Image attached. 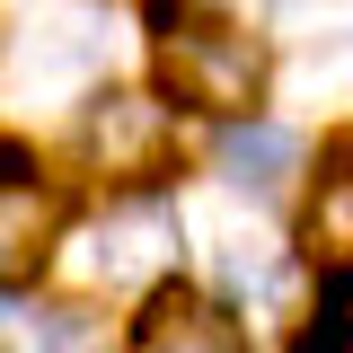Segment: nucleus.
<instances>
[{
	"instance_id": "1",
	"label": "nucleus",
	"mask_w": 353,
	"mask_h": 353,
	"mask_svg": "<svg viewBox=\"0 0 353 353\" xmlns=\"http://www.w3.org/2000/svg\"><path fill=\"white\" fill-rule=\"evenodd\" d=\"M150 71L159 97L176 115H203V124H239L265 115V88H274V44L248 18H221L203 0H150Z\"/></svg>"
},
{
	"instance_id": "2",
	"label": "nucleus",
	"mask_w": 353,
	"mask_h": 353,
	"mask_svg": "<svg viewBox=\"0 0 353 353\" xmlns=\"http://www.w3.org/2000/svg\"><path fill=\"white\" fill-rule=\"evenodd\" d=\"M176 248H185V212L168 194H106L62 230L53 274L71 283V301H150L176 283Z\"/></svg>"
},
{
	"instance_id": "3",
	"label": "nucleus",
	"mask_w": 353,
	"mask_h": 353,
	"mask_svg": "<svg viewBox=\"0 0 353 353\" xmlns=\"http://www.w3.org/2000/svg\"><path fill=\"white\" fill-rule=\"evenodd\" d=\"M185 115L150 80H97L71 115V168L97 185V194H159L176 176V150H185Z\"/></svg>"
},
{
	"instance_id": "4",
	"label": "nucleus",
	"mask_w": 353,
	"mask_h": 353,
	"mask_svg": "<svg viewBox=\"0 0 353 353\" xmlns=\"http://www.w3.org/2000/svg\"><path fill=\"white\" fill-rule=\"evenodd\" d=\"M203 248H212V301L230 309L239 327L283 318V309H292V292H301V274H309L301 248H283V239H274V230H256V221H248V230H239V221H221Z\"/></svg>"
},
{
	"instance_id": "5",
	"label": "nucleus",
	"mask_w": 353,
	"mask_h": 353,
	"mask_svg": "<svg viewBox=\"0 0 353 353\" xmlns=\"http://www.w3.org/2000/svg\"><path fill=\"white\" fill-rule=\"evenodd\" d=\"M301 265L318 283H345L353 274V124L318 150V176L301 194Z\"/></svg>"
},
{
	"instance_id": "6",
	"label": "nucleus",
	"mask_w": 353,
	"mask_h": 353,
	"mask_svg": "<svg viewBox=\"0 0 353 353\" xmlns=\"http://www.w3.org/2000/svg\"><path fill=\"white\" fill-rule=\"evenodd\" d=\"M212 168L230 194H283L292 176H309V141L283 115H239L212 132Z\"/></svg>"
},
{
	"instance_id": "7",
	"label": "nucleus",
	"mask_w": 353,
	"mask_h": 353,
	"mask_svg": "<svg viewBox=\"0 0 353 353\" xmlns=\"http://www.w3.org/2000/svg\"><path fill=\"white\" fill-rule=\"evenodd\" d=\"M62 194L53 185H0V292H27L53 274V248H62Z\"/></svg>"
},
{
	"instance_id": "8",
	"label": "nucleus",
	"mask_w": 353,
	"mask_h": 353,
	"mask_svg": "<svg viewBox=\"0 0 353 353\" xmlns=\"http://www.w3.org/2000/svg\"><path fill=\"white\" fill-rule=\"evenodd\" d=\"M124 353H239V318H230L221 301H203V292L168 283V292H150V301H141Z\"/></svg>"
},
{
	"instance_id": "9",
	"label": "nucleus",
	"mask_w": 353,
	"mask_h": 353,
	"mask_svg": "<svg viewBox=\"0 0 353 353\" xmlns=\"http://www.w3.org/2000/svg\"><path fill=\"white\" fill-rule=\"evenodd\" d=\"M27 353H115V336L88 301H44L27 309Z\"/></svg>"
},
{
	"instance_id": "10",
	"label": "nucleus",
	"mask_w": 353,
	"mask_h": 353,
	"mask_svg": "<svg viewBox=\"0 0 353 353\" xmlns=\"http://www.w3.org/2000/svg\"><path fill=\"white\" fill-rule=\"evenodd\" d=\"M283 353H353V318H345V283H327V301L309 309L301 327H292V345Z\"/></svg>"
}]
</instances>
